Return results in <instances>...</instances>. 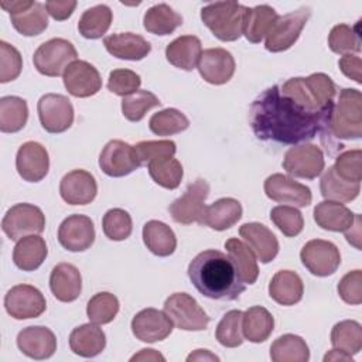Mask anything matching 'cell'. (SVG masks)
<instances>
[{
	"label": "cell",
	"instance_id": "6da1fadb",
	"mask_svg": "<svg viewBox=\"0 0 362 362\" xmlns=\"http://www.w3.org/2000/svg\"><path fill=\"white\" fill-rule=\"evenodd\" d=\"M332 103L322 112H308L283 95L279 85H273L253 100L249 113L250 127L255 136L263 141L293 146L305 143L321 133Z\"/></svg>",
	"mask_w": 362,
	"mask_h": 362
},
{
	"label": "cell",
	"instance_id": "7a4b0ae2",
	"mask_svg": "<svg viewBox=\"0 0 362 362\" xmlns=\"http://www.w3.org/2000/svg\"><path fill=\"white\" fill-rule=\"evenodd\" d=\"M188 277L198 293L212 300L232 301L246 288L230 257L215 249L204 250L191 260Z\"/></svg>",
	"mask_w": 362,
	"mask_h": 362
},
{
	"label": "cell",
	"instance_id": "3957f363",
	"mask_svg": "<svg viewBox=\"0 0 362 362\" xmlns=\"http://www.w3.org/2000/svg\"><path fill=\"white\" fill-rule=\"evenodd\" d=\"M362 137V93L358 89H341L337 102L332 103L327 123L321 130V140L327 151L344 148L341 141L359 140Z\"/></svg>",
	"mask_w": 362,
	"mask_h": 362
},
{
	"label": "cell",
	"instance_id": "277c9868",
	"mask_svg": "<svg viewBox=\"0 0 362 362\" xmlns=\"http://www.w3.org/2000/svg\"><path fill=\"white\" fill-rule=\"evenodd\" d=\"M280 92L308 112H322L334 102L337 86L332 79L322 72L311 74L310 76H297L287 79Z\"/></svg>",
	"mask_w": 362,
	"mask_h": 362
},
{
	"label": "cell",
	"instance_id": "5b68a950",
	"mask_svg": "<svg viewBox=\"0 0 362 362\" xmlns=\"http://www.w3.org/2000/svg\"><path fill=\"white\" fill-rule=\"evenodd\" d=\"M247 7L238 1H215L201 8V20L221 41H236L243 34Z\"/></svg>",
	"mask_w": 362,
	"mask_h": 362
},
{
	"label": "cell",
	"instance_id": "8992f818",
	"mask_svg": "<svg viewBox=\"0 0 362 362\" xmlns=\"http://www.w3.org/2000/svg\"><path fill=\"white\" fill-rule=\"evenodd\" d=\"M78 52L74 44L65 38H51L42 42L33 55L35 69L45 76L57 78L76 61Z\"/></svg>",
	"mask_w": 362,
	"mask_h": 362
},
{
	"label": "cell",
	"instance_id": "52a82bcc",
	"mask_svg": "<svg viewBox=\"0 0 362 362\" xmlns=\"http://www.w3.org/2000/svg\"><path fill=\"white\" fill-rule=\"evenodd\" d=\"M310 16V7H300L284 16H279L266 35L264 48L270 52H281L291 48L298 40Z\"/></svg>",
	"mask_w": 362,
	"mask_h": 362
},
{
	"label": "cell",
	"instance_id": "ba28073f",
	"mask_svg": "<svg viewBox=\"0 0 362 362\" xmlns=\"http://www.w3.org/2000/svg\"><path fill=\"white\" fill-rule=\"evenodd\" d=\"M164 313L177 328L184 331H202L209 324L208 314L187 293L171 294L164 301Z\"/></svg>",
	"mask_w": 362,
	"mask_h": 362
},
{
	"label": "cell",
	"instance_id": "9c48e42d",
	"mask_svg": "<svg viewBox=\"0 0 362 362\" xmlns=\"http://www.w3.org/2000/svg\"><path fill=\"white\" fill-rule=\"evenodd\" d=\"M45 228V215L33 204L13 205L1 221V229L11 240H20L28 235H40Z\"/></svg>",
	"mask_w": 362,
	"mask_h": 362
},
{
	"label": "cell",
	"instance_id": "30bf717a",
	"mask_svg": "<svg viewBox=\"0 0 362 362\" xmlns=\"http://www.w3.org/2000/svg\"><path fill=\"white\" fill-rule=\"evenodd\" d=\"M325 167V160L322 150L310 143L296 144L290 147L283 158L284 171L296 178L314 180L317 178Z\"/></svg>",
	"mask_w": 362,
	"mask_h": 362
},
{
	"label": "cell",
	"instance_id": "8fae6325",
	"mask_svg": "<svg viewBox=\"0 0 362 362\" xmlns=\"http://www.w3.org/2000/svg\"><path fill=\"white\" fill-rule=\"evenodd\" d=\"M38 119L48 133H64L74 123V106L65 95L45 93L37 103Z\"/></svg>",
	"mask_w": 362,
	"mask_h": 362
},
{
	"label": "cell",
	"instance_id": "7c38bea8",
	"mask_svg": "<svg viewBox=\"0 0 362 362\" xmlns=\"http://www.w3.org/2000/svg\"><path fill=\"white\" fill-rule=\"evenodd\" d=\"M300 259L304 267L317 277L334 274L341 264L339 249L324 239L308 240L300 252Z\"/></svg>",
	"mask_w": 362,
	"mask_h": 362
},
{
	"label": "cell",
	"instance_id": "4fadbf2b",
	"mask_svg": "<svg viewBox=\"0 0 362 362\" xmlns=\"http://www.w3.org/2000/svg\"><path fill=\"white\" fill-rule=\"evenodd\" d=\"M209 195V184L204 178H198L191 182L185 192L173 201L168 206L170 215L174 222L181 225H191L199 222L205 208V199Z\"/></svg>",
	"mask_w": 362,
	"mask_h": 362
},
{
	"label": "cell",
	"instance_id": "5bb4252c",
	"mask_svg": "<svg viewBox=\"0 0 362 362\" xmlns=\"http://www.w3.org/2000/svg\"><path fill=\"white\" fill-rule=\"evenodd\" d=\"M134 146L123 140H110L105 144L99 156V167L109 177H124L140 167Z\"/></svg>",
	"mask_w": 362,
	"mask_h": 362
},
{
	"label": "cell",
	"instance_id": "9a60e30c",
	"mask_svg": "<svg viewBox=\"0 0 362 362\" xmlns=\"http://www.w3.org/2000/svg\"><path fill=\"white\" fill-rule=\"evenodd\" d=\"M4 307L13 318L28 320L40 317L45 311L47 303L37 287L31 284H17L7 291Z\"/></svg>",
	"mask_w": 362,
	"mask_h": 362
},
{
	"label": "cell",
	"instance_id": "2e32d148",
	"mask_svg": "<svg viewBox=\"0 0 362 362\" xmlns=\"http://www.w3.org/2000/svg\"><path fill=\"white\" fill-rule=\"evenodd\" d=\"M264 194L272 201L296 208L308 206L313 201L311 189L284 174H272L264 180Z\"/></svg>",
	"mask_w": 362,
	"mask_h": 362
},
{
	"label": "cell",
	"instance_id": "e0dca14e",
	"mask_svg": "<svg viewBox=\"0 0 362 362\" xmlns=\"http://www.w3.org/2000/svg\"><path fill=\"white\" fill-rule=\"evenodd\" d=\"M95 226L89 216L74 214L58 228V242L69 252H85L95 242Z\"/></svg>",
	"mask_w": 362,
	"mask_h": 362
},
{
	"label": "cell",
	"instance_id": "ac0fdd59",
	"mask_svg": "<svg viewBox=\"0 0 362 362\" xmlns=\"http://www.w3.org/2000/svg\"><path fill=\"white\" fill-rule=\"evenodd\" d=\"M64 86L75 98H89L96 95L102 88L99 71L88 61H74L62 75Z\"/></svg>",
	"mask_w": 362,
	"mask_h": 362
},
{
	"label": "cell",
	"instance_id": "d6986e66",
	"mask_svg": "<svg viewBox=\"0 0 362 362\" xmlns=\"http://www.w3.org/2000/svg\"><path fill=\"white\" fill-rule=\"evenodd\" d=\"M173 327L174 324L167 314L157 308H144L132 320L133 335L147 344L165 339L173 332Z\"/></svg>",
	"mask_w": 362,
	"mask_h": 362
},
{
	"label": "cell",
	"instance_id": "ffe728a7",
	"mask_svg": "<svg viewBox=\"0 0 362 362\" xmlns=\"http://www.w3.org/2000/svg\"><path fill=\"white\" fill-rule=\"evenodd\" d=\"M16 168L24 181H41L49 170V156L47 148L37 141L23 143L16 156Z\"/></svg>",
	"mask_w": 362,
	"mask_h": 362
},
{
	"label": "cell",
	"instance_id": "44dd1931",
	"mask_svg": "<svg viewBox=\"0 0 362 362\" xmlns=\"http://www.w3.org/2000/svg\"><path fill=\"white\" fill-rule=\"evenodd\" d=\"M235 59L225 48H208L202 51L198 61V71L202 79L211 85H223L235 74Z\"/></svg>",
	"mask_w": 362,
	"mask_h": 362
},
{
	"label": "cell",
	"instance_id": "7402d4cb",
	"mask_svg": "<svg viewBox=\"0 0 362 362\" xmlns=\"http://www.w3.org/2000/svg\"><path fill=\"white\" fill-rule=\"evenodd\" d=\"M61 198L69 205H88L98 194L95 177L86 170H72L59 182Z\"/></svg>",
	"mask_w": 362,
	"mask_h": 362
},
{
	"label": "cell",
	"instance_id": "603a6c76",
	"mask_svg": "<svg viewBox=\"0 0 362 362\" xmlns=\"http://www.w3.org/2000/svg\"><path fill=\"white\" fill-rule=\"evenodd\" d=\"M18 349L31 359H48L57 351V338L54 332L41 325L23 328L17 335Z\"/></svg>",
	"mask_w": 362,
	"mask_h": 362
},
{
	"label": "cell",
	"instance_id": "cb8c5ba5",
	"mask_svg": "<svg viewBox=\"0 0 362 362\" xmlns=\"http://www.w3.org/2000/svg\"><path fill=\"white\" fill-rule=\"evenodd\" d=\"M239 235L262 263L272 262L279 253L276 235L263 223L249 222L239 228Z\"/></svg>",
	"mask_w": 362,
	"mask_h": 362
},
{
	"label": "cell",
	"instance_id": "d4e9b609",
	"mask_svg": "<svg viewBox=\"0 0 362 362\" xmlns=\"http://www.w3.org/2000/svg\"><path fill=\"white\" fill-rule=\"evenodd\" d=\"M103 45L110 55L127 61H140L151 51L150 42L134 33L112 34L103 40Z\"/></svg>",
	"mask_w": 362,
	"mask_h": 362
},
{
	"label": "cell",
	"instance_id": "484cf974",
	"mask_svg": "<svg viewBox=\"0 0 362 362\" xmlns=\"http://www.w3.org/2000/svg\"><path fill=\"white\" fill-rule=\"evenodd\" d=\"M49 288L57 300L75 301L82 291L81 272L71 263H58L51 272Z\"/></svg>",
	"mask_w": 362,
	"mask_h": 362
},
{
	"label": "cell",
	"instance_id": "4316f807",
	"mask_svg": "<svg viewBox=\"0 0 362 362\" xmlns=\"http://www.w3.org/2000/svg\"><path fill=\"white\" fill-rule=\"evenodd\" d=\"M242 205L235 198H221L204 208L198 223L214 230H226L242 218Z\"/></svg>",
	"mask_w": 362,
	"mask_h": 362
},
{
	"label": "cell",
	"instance_id": "83f0119b",
	"mask_svg": "<svg viewBox=\"0 0 362 362\" xmlns=\"http://www.w3.org/2000/svg\"><path fill=\"white\" fill-rule=\"evenodd\" d=\"M106 346V335L103 329L95 324H82L72 329L69 335V348L75 355L93 358Z\"/></svg>",
	"mask_w": 362,
	"mask_h": 362
},
{
	"label": "cell",
	"instance_id": "f1b7e54d",
	"mask_svg": "<svg viewBox=\"0 0 362 362\" xmlns=\"http://www.w3.org/2000/svg\"><path fill=\"white\" fill-rule=\"evenodd\" d=\"M304 284L293 270L277 272L269 283V296L280 305H294L301 301Z\"/></svg>",
	"mask_w": 362,
	"mask_h": 362
},
{
	"label": "cell",
	"instance_id": "f546056e",
	"mask_svg": "<svg viewBox=\"0 0 362 362\" xmlns=\"http://www.w3.org/2000/svg\"><path fill=\"white\" fill-rule=\"evenodd\" d=\"M315 223L331 232H345L355 221V214L338 201L325 199L314 208Z\"/></svg>",
	"mask_w": 362,
	"mask_h": 362
},
{
	"label": "cell",
	"instance_id": "4dcf8cb0",
	"mask_svg": "<svg viewBox=\"0 0 362 362\" xmlns=\"http://www.w3.org/2000/svg\"><path fill=\"white\" fill-rule=\"evenodd\" d=\"M48 255L45 240L40 235H28L17 240L13 250V262L23 272L37 270Z\"/></svg>",
	"mask_w": 362,
	"mask_h": 362
},
{
	"label": "cell",
	"instance_id": "1f68e13d",
	"mask_svg": "<svg viewBox=\"0 0 362 362\" xmlns=\"http://www.w3.org/2000/svg\"><path fill=\"white\" fill-rule=\"evenodd\" d=\"M202 54V44L195 35H181L165 48L167 61L184 71H192Z\"/></svg>",
	"mask_w": 362,
	"mask_h": 362
},
{
	"label": "cell",
	"instance_id": "d6a6232c",
	"mask_svg": "<svg viewBox=\"0 0 362 362\" xmlns=\"http://www.w3.org/2000/svg\"><path fill=\"white\" fill-rule=\"evenodd\" d=\"M225 249L228 252V256L233 262L242 283L245 284L256 283L259 277V267H257L256 256L252 252V249L245 242L236 238L228 239L225 242Z\"/></svg>",
	"mask_w": 362,
	"mask_h": 362
},
{
	"label": "cell",
	"instance_id": "836d02e7",
	"mask_svg": "<svg viewBox=\"0 0 362 362\" xmlns=\"http://www.w3.org/2000/svg\"><path fill=\"white\" fill-rule=\"evenodd\" d=\"M274 329L273 315L262 305H253L243 313L242 334L253 344L264 342Z\"/></svg>",
	"mask_w": 362,
	"mask_h": 362
},
{
	"label": "cell",
	"instance_id": "e575fe53",
	"mask_svg": "<svg viewBox=\"0 0 362 362\" xmlns=\"http://www.w3.org/2000/svg\"><path fill=\"white\" fill-rule=\"evenodd\" d=\"M143 242L147 249L160 257H167L177 247L174 230L161 221H148L143 226Z\"/></svg>",
	"mask_w": 362,
	"mask_h": 362
},
{
	"label": "cell",
	"instance_id": "d590c367",
	"mask_svg": "<svg viewBox=\"0 0 362 362\" xmlns=\"http://www.w3.org/2000/svg\"><path fill=\"white\" fill-rule=\"evenodd\" d=\"M277 13L267 4H260L246 10L243 18V35L252 44H259L277 20Z\"/></svg>",
	"mask_w": 362,
	"mask_h": 362
},
{
	"label": "cell",
	"instance_id": "8d00e7d4",
	"mask_svg": "<svg viewBox=\"0 0 362 362\" xmlns=\"http://www.w3.org/2000/svg\"><path fill=\"white\" fill-rule=\"evenodd\" d=\"M182 24V17L165 3L150 7L143 17L144 28L154 35H170Z\"/></svg>",
	"mask_w": 362,
	"mask_h": 362
},
{
	"label": "cell",
	"instance_id": "74e56055",
	"mask_svg": "<svg viewBox=\"0 0 362 362\" xmlns=\"http://www.w3.org/2000/svg\"><path fill=\"white\" fill-rule=\"evenodd\" d=\"M321 195L325 199L338 201V202H349L354 201L361 191V182H351L341 178L334 167H328L321 177L320 181Z\"/></svg>",
	"mask_w": 362,
	"mask_h": 362
},
{
	"label": "cell",
	"instance_id": "f35d334b",
	"mask_svg": "<svg viewBox=\"0 0 362 362\" xmlns=\"http://www.w3.org/2000/svg\"><path fill=\"white\" fill-rule=\"evenodd\" d=\"M270 358L273 362H307L310 349L301 337L284 334L270 345Z\"/></svg>",
	"mask_w": 362,
	"mask_h": 362
},
{
	"label": "cell",
	"instance_id": "ab89813d",
	"mask_svg": "<svg viewBox=\"0 0 362 362\" xmlns=\"http://www.w3.org/2000/svg\"><path fill=\"white\" fill-rule=\"evenodd\" d=\"M113 20L109 6L98 4L83 11L78 21V31L83 38L96 40L107 33Z\"/></svg>",
	"mask_w": 362,
	"mask_h": 362
},
{
	"label": "cell",
	"instance_id": "60d3db41",
	"mask_svg": "<svg viewBox=\"0 0 362 362\" xmlns=\"http://www.w3.org/2000/svg\"><path fill=\"white\" fill-rule=\"evenodd\" d=\"M28 120L27 102L20 96H3L0 99V130L3 133L20 132Z\"/></svg>",
	"mask_w": 362,
	"mask_h": 362
},
{
	"label": "cell",
	"instance_id": "b9f144b4",
	"mask_svg": "<svg viewBox=\"0 0 362 362\" xmlns=\"http://www.w3.org/2000/svg\"><path fill=\"white\" fill-rule=\"evenodd\" d=\"M331 344L334 348L355 355L362 349V327L358 321L344 320L337 322L331 331Z\"/></svg>",
	"mask_w": 362,
	"mask_h": 362
},
{
	"label": "cell",
	"instance_id": "7bdbcfd3",
	"mask_svg": "<svg viewBox=\"0 0 362 362\" xmlns=\"http://www.w3.org/2000/svg\"><path fill=\"white\" fill-rule=\"evenodd\" d=\"M45 4L34 1V4L14 16H10L13 27L24 37H35L40 35L48 27V16H47Z\"/></svg>",
	"mask_w": 362,
	"mask_h": 362
},
{
	"label": "cell",
	"instance_id": "ee69618b",
	"mask_svg": "<svg viewBox=\"0 0 362 362\" xmlns=\"http://www.w3.org/2000/svg\"><path fill=\"white\" fill-rule=\"evenodd\" d=\"M151 180L163 188L175 189L184 177L181 163L174 157H161L147 164Z\"/></svg>",
	"mask_w": 362,
	"mask_h": 362
},
{
	"label": "cell",
	"instance_id": "f6af8a7d",
	"mask_svg": "<svg viewBox=\"0 0 362 362\" xmlns=\"http://www.w3.org/2000/svg\"><path fill=\"white\" fill-rule=\"evenodd\" d=\"M148 127L157 136H173L187 130L189 127V120L181 110L167 107L150 117Z\"/></svg>",
	"mask_w": 362,
	"mask_h": 362
},
{
	"label": "cell",
	"instance_id": "bcb514c9",
	"mask_svg": "<svg viewBox=\"0 0 362 362\" xmlns=\"http://www.w3.org/2000/svg\"><path fill=\"white\" fill-rule=\"evenodd\" d=\"M359 23L355 27L348 24H337L331 28L328 34V47L332 52L348 55L361 52V38H359Z\"/></svg>",
	"mask_w": 362,
	"mask_h": 362
},
{
	"label": "cell",
	"instance_id": "7dc6e473",
	"mask_svg": "<svg viewBox=\"0 0 362 362\" xmlns=\"http://www.w3.org/2000/svg\"><path fill=\"white\" fill-rule=\"evenodd\" d=\"M119 300L115 294L107 291L96 293L86 305V315L90 322L98 325L109 324L119 313Z\"/></svg>",
	"mask_w": 362,
	"mask_h": 362
},
{
	"label": "cell",
	"instance_id": "c3c4849f",
	"mask_svg": "<svg viewBox=\"0 0 362 362\" xmlns=\"http://www.w3.org/2000/svg\"><path fill=\"white\" fill-rule=\"evenodd\" d=\"M160 99L147 89H139L122 100V113L129 122H140L148 110L160 106Z\"/></svg>",
	"mask_w": 362,
	"mask_h": 362
},
{
	"label": "cell",
	"instance_id": "681fc988",
	"mask_svg": "<svg viewBox=\"0 0 362 362\" xmlns=\"http://www.w3.org/2000/svg\"><path fill=\"white\" fill-rule=\"evenodd\" d=\"M242 317L243 311L240 310H230L222 317L215 331V338L222 346L236 348L242 345Z\"/></svg>",
	"mask_w": 362,
	"mask_h": 362
},
{
	"label": "cell",
	"instance_id": "f907efd6",
	"mask_svg": "<svg viewBox=\"0 0 362 362\" xmlns=\"http://www.w3.org/2000/svg\"><path fill=\"white\" fill-rule=\"evenodd\" d=\"M102 229L106 238L115 242L127 239L133 230L132 216L122 208L109 209L102 219Z\"/></svg>",
	"mask_w": 362,
	"mask_h": 362
},
{
	"label": "cell",
	"instance_id": "816d5d0a",
	"mask_svg": "<svg viewBox=\"0 0 362 362\" xmlns=\"http://www.w3.org/2000/svg\"><path fill=\"white\" fill-rule=\"evenodd\" d=\"M270 219L287 238L297 236L304 228L303 214L296 206L277 205L270 211Z\"/></svg>",
	"mask_w": 362,
	"mask_h": 362
},
{
	"label": "cell",
	"instance_id": "f5cc1de1",
	"mask_svg": "<svg viewBox=\"0 0 362 362\" xmlns=\"http://www.w3.org/2000/svg\"><path fill=\"white\" fill-rule=\"evenodd\" d=\"M23 58L17 48L6 41H0V82L6 83L20 76Z\"/></svg>",
	"mask_w": 362,
	"mask_h": 362
},
{
	"label": "cell",
	"instance_id": "db71d44e",
	"mask_svg": "<svg viewBox=\"0 0 362 362\" xmlns=\"http://www.w3.org/2000/svg\"><path fill=\"white\" fill-rule=\"evenodd\" d=\"M134 150L140 164L146 165L150 161L161 157H174L177 151V144L173 140H148L137 143L134 146Z\"/></svg>",
	"mask_w": 362,
	"mask_h": 362
},
{
	"label": "cell",
	"instance_id": "11a10c76",
	"mask_svg": "<svg viewBox=\"0 0 362 362\" xmlns=\"http://www.w3.org/2000/svg\"><path fill=\"white\" fill-rule=\"evenodd\" d=\"M361 160H362V151L359 148L346 150L335 158V164L332 167L341 178L351 182H361V178H362Z\"/></svg>",
	"mask_w": 362,
	"mask_h": 362
},
{
	"label": "cell",
	"instance_id": "9f6ffc18",
	"mask_svg": "<svg viewBox=\"0 0 362 362\" xmlns=\"http://www.w3.org/2000/svg\"><path fill=\"white\" fill-rule=\"evenodd\" d=\"M141 78L132 69H113L109 74L107 89L117 96H127L139 90Z\"/></svg>",
	"mask_w": 362,
	"mask_h": 362
},
{
	"label": "cell",
	"instance_id": "6f0895ef",
	"mask_svg": "<svg viewBox=\"0 0 362 362\" xmlns=\"http://www.w3.org/2000/svg\"><path fill=\"white\" fill-rule=\"evenodd\" d=\"M338 294L342 301L351 305L362 303V272L359 269L348 272L338 283Z\"/></svg>",
	"mask_w": 362,
	"mask_h": 362
},
{
	"label": "cell",
	"instance_id": "680465c9",
	"mask_svg": "<svg viewBox=\"0 0 362 362\" xmlns=\"http://www.w3.org/2000/svg\"><path fill=\"white\" fill-rule=\"evenodd\" d=\"M338 66L346 78L355 81L356 83H362V59H361V57L354 55V54L342 55L338 61Z\"/></svg>",
	"mask_w": 362,
	"mask_h": 362
},
{
	"label": "cell",
	"instance_id": "91938a15",
	"mask_svg": "<svg viewBox=\"0 0 362 362\" xmlns=\"http://www.w3.org/2000/svg\"><path fill=\"white\" fill-rule=\"evenodd\" d=\"M75 0H48L45 1L47 13L57 21H64L72 16L75 11Z\"/></svg>",
	"mask_w": 362,
	"mask_h": 362
},
{
	"label": "cell",
	"instance_id": "94428289",
	"mask_svg": "<svg viewBox=\"0 0 362 362\" xmlns=\"http://www.w3.org/2000/svg\"><path fill=\"white\" fill-rule=\"evenodd\" d=\"M346 240L355 246L358 250H361V215L355 214L354 223L344 232Z\"/></svg>",
	"mask_w": 362,
	"mask_h": 362
},
{
	"label": "cell",
	"instance_id": "6125c7cd",
	"mask_svg": "<svg viewBox=\"0 0 362 362\" xmlns=\"http://www.w3.org/2000/svg\"><path fill=\"white\" fill-rule=\"evenodd\" d=\"M34 4L33 0H13V1H8V0H1L0 1V6L3 10H6L7 13H10V16H14V14H18L27 8H30L31 6Z\"/></svg>",
	"mask_w": 362,
	"mask_h": 362
},
{
	"label": "cell",
	"instance_id": "be15d7a7",
	"mask_svg": "<svg viewBox=\"0 0 362 362\" xmlns=\"http://www.w3.org/2000/svg\"><path fill=\"white\" fill-rule=\"evenodd\" d=\"M130 361H132V362H134V361H161V362H164L165 358H164L160 352H157L156 349L144 348V349H141L139 354L133 355V356L130 358Z\"/></svg>",
	"mask_w": 362,
	"mask_h": 362
},
{
	"label": "cell",
	"instance_id": "e7e4bbea",
	"mask_svg": "<svg viewBox=\"0 0 362 362\" xmlns=\"http://www.w3.org/2000/svg\"><path fill=\"white\" fill-rule=\"evenodd\" d=\"M187 361H219V358L214 354H211L208 349H195L192 354L187 356Z\"/></svg>",
	"mask_w": 362,
	"mask_h": 362
},
{
	"label": "cell",
	"instance_id": "03108f58",
	"mask_svg": "<svg viewBox=\"0 0 362 362\" xmlns=\"http://www.w3.org/2000/svg\"><path fill=\"white\" fill-rule=\"evenodd\" d=\"M328 361H351L352 362V356L337 349V348H332L325 356H324V362H328Z\"/></svg>",
	"mask_w": 362,
	"mask_h": 362
}]
</instances>
